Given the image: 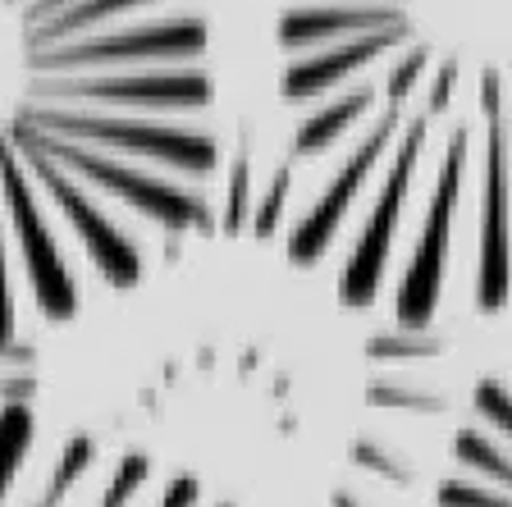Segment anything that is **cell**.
<instances>
[{
	"label": "cell",
	"instance_id": "6da1fadb",
	"mask_svg": "<svg viewBox=\"0 0 512 507\" xmlns=\"http://www.w3.org/2000/svg\"><path fill=\"white\" fill-rule=\"evenodd\" d=\"M211 32L197 0H0V348L14 279L46 325L87 288L133 293L220 233Z\"/></svg>",
	"mask_w": 512,
	"mask_h": 507
},
{
	"label": "cell",
	"instance_id": "7a4b0ae2",
	"mask_svg": "<svg viewBox=\"0 0 512 507\" xmlns=\"http://www.w3.org/2000/svg\"><path fill=\"white\" fill-rule=\"evenodd\" d=\"M279 55L298 160L380 115L512 128V0H288Z\"/></svg>",
	"mask_w": 512,
	"mask_h": 507
},
{
	"label": "cell",
	"instance_id": "3957f363",
	"mask_svg": "<svg viewBox=\"0 0 512 507\" xmlns=\"http://www.w3.org/2000/svg\"><path fill=\"white\" fill-rule=\"evenodd\" d=\"M467 160H471V128H448V147L439 160L435 188H430V206H426V224L416 238V252L407 261V275L398 284V302L394 316L398 329L416 334L426 329L439 311L444 297V275H448V238H453V215L462 201V183H467Z\"/></svg>",
	"mask_w": 512,
	"mask_h": 507
},
{
	"label": "cell",
	"instance_id": "277c9868",
	"mask_svg": "<svg viewBox=\"0 0 512 507\" xmlns=\"http://www.w3.org/2000/svg\"><path fill=\"white\" fill-rule=\"evenodd\" d=\"M430 128L435 124H430L426 115H407L403 133H398V147H394L389 169H384L375 211H371V220H366V229L357 233L352 256H348L343 279H339V302L348 311H362V307H371L375 297H380L384 265H389V252H394L398 220H403V201H407V188H412L416 165H421V156H426Z\"/></svg>",
	"mask_w": 512,
	"mask_h": 507
},
{
	"label": "cell",
	"instance_id": "5b68a950",
	"mask_svg": "<svg viewBox=\"0 0 512 507\" xmlns=\"http://www.w3.org/2000/svg\"><path fill=\"white\" fill-rule=\"evenodd\" d=\"M485 133V174H480V224H476V307L503 311L512 302V165L508 124Z\"/></svg>",
	"mask_w": 512,
	"mask_h": 507
},
{
	"label": "cell",
	"instance_id": "8992f818",
	"mask_svg": "<svg viewBox=\"0 0 512 507\" xmlns=\"http://www.w3.org/2000/svg\"><path fill=\"white\" fill-rule=\"evenodd\" d=\"M398 133H403V119H394V115H380L371 128H366V138L352 147V156L343 160V169L330 179V188L316 197V206L302 215V224H293V233H288V243H284L288 261L293 265H316L320 256L330 252V238L339 233L352 197L362 192L366 179H371V169L398 147Z\"/></svg>",
	"mask_w": 512,
	"mask_h": 507
},
{
	"label": "cell",
	"instance_id": "52a82bcc",
	"mask_svg": "<svg viewBox=\"0 0 512 507\" xmlns=\"http://www.w3.org/2000/svg\"><path fill=\"white\" fill-rule=\"evenodd\" d=\"M32 439H37V416H32V407L28 402H5V407H0V507H5L14 480H19Z\"/></svg>",
	"mask_w": 512,
	"mask_h": 507
},
{
	"label": "cell",
	"instance_id": "ba28073f",
	"mask_svg": "<svg viewBox=\"0 0 512 507\" xmlns=\"http://www.w3.org/2000/svg\"><path fill=\"white\" fill-rule=\"evenodd\" d=\"M92 457H96V444L92 439H69L64 444V453H60V462H55V476H51V485H46V507H60L64 503V494L74 489V480L83 476L87 466H92Z\"/></svg>",
	"mask_w": 512,
	"mask_h": 507
},
{
	"label": "cell",
	"instance_id": "9c48e42d",
	"mask_svg": "<svg viewBox=\"0 0 512 507\" xmlns=\"http://www.w3.org/2000/svg\"><path fill=\"white\" fill-rule=\"evenodd\" d=\"M147 476H151V462H147V457H142V453H128L124 462H119V471H115V480H110L101 507H124L128 498L147 485Z\"/></svg>",
	"mask_w": 512,
	"mask_h": 507
},
{
	"label": "cell",
	"instance_id": "30bf717a",
	"mask_svg": "<svg viewBox=\"0 0 512 507\" xmlns=\"http://www.w3.org/2000/svg\"><path fill=\"white\" fill-rule=\"evenodd\" d=\"M197 494H202V485H197L192 476H179V480H170L160 507H197Z\"/></svg>",
	"mask_w": 512,
	"mask_h": 507
},
{
	"label": "cell",
	"instance_id": "8fae6325",
	"mask_svg": "<svg viewBox=\"0 0 512 507\" xmlns=\"http://www.w3.org/2000/svg\"><path fill=\"white\" fill-rule=\"evenodd\" d=\"M334 507H357V503H352L348 494H339V498H334Z\"/></svg>",
	"mask_w": 512,
	"mask_h": 507
},
{
	"label": "cell",
	"instance_id": "7c38bea8",
	"mask_svg": "<svg viewBox=\"0 0 512 507\" xmlns=\"http://www.w3.org/2000/svg\"><path fill=\"white\" fill-rule=\"evenodd\" d=\"M42 507H46V503H42Z\"/></svg>",
	"mask_w": 512,
	"mask_h": 507
}]
</instances>
